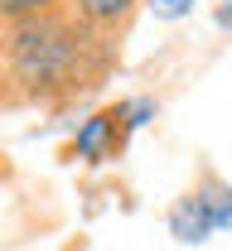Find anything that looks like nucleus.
Wrapping results in <instances>:
<instances>
[{
	"label": "nucleus",
	"mask_w": 232,
	"mask_h": 251,
	"mask_svg": "<svg viewBox=\"0 0 232 251\" xmlns=\"http://www.w3.org/2000/svg\"><path fill=\"white\" fill-rule=\"evenodd\" d=\"M150 116H155V101H145V97H135V101H116V106H102V111H92L87 121L77 126L68 155L82 159V164H106V159H116L121 150H126V135L140 130Z\"/></svg>",
	"instance_id": "obj_2"
},
{
	"label": "nucleus",
	"mask_w": 232,
	"mask_h": 251,
	"mask_svg": "<svg viewBox=\"0 0 232 251\" xmlns=\"http://www.w3.org/2000/svg\"><path fill=\"white\" fill-rule=\"evenodd\" d=\"M218 25L232 29V0H218Z\"/></svg>",
	"instance_id": "obj_8"
},
{
	"label": "nucleus",
	"mask_w": 232,
	"mask_h": 251,
	"mask_svg": "<svg viewBox=\"0 0 232 251\" xmlns=\"http://www.w3.org/2000/svg\"><path fill=\"white\" fill-rule=\"evenodd\" d=\"M199 193L208 203V213H213V222H218V232H232V188L223 179H203Z\"/></svg>",
	"instance_id": "obj_5"
},
{
	"label": "nucleus",
	"mask_w": 232,
	"mask_h": 251,
	"mask_svg": "<svg viewBox=\"0 0 232 251\" xmlns=\"http://www.w3.org/2000/svg\"><path fill=\"white\" fill-rule=\"evenodd\" d=\"M169 232L179 237V242H208L213 232H218V222L208 213V203H203V193H184L174 208H169Z\"/></svg>",
	"instance_id": "obj_4"
},
{
	"label": "nucleus",
	"mask_w": 232,
	"mask_h": 251,
	"mask_svg": "<svg viewBox=\"0 0 232 251\" xmlns=\"http://www.w3.org/2000/svg\"><path fill=\"white\" fill-rule=\"evenodd\" d=\"M145 5H150L160 20H179V15H189V10H194V0H145Z\"/></svg>",
	"instance_id": "obj_7"
},
{
	"label": "nucleus",
	"mask_w": 232,
	"mask_h": 251,
	"mask_svg": "<svg viewBox=\"0 0 232 251\" xmlns=\"http://www.w3.org/2000/svg\"><path fill=\"white\" fill-rule=\"evenodd\" d=\"M140 5H145V0H58L63 15H73L82 29H92L97 39L116 44V49H121V39L131 34Z\"/></svg>",
	"instance_id": "obj_3"
},
{
	"label": "nucleus",
	"mask_w": 232,
	"mask_h": 251,
	"mask_svg": "<svg viewBox=\"0 0 232 251\" xmlns=\"http://www.w3.org/2000/svg\"><path fill=\"white\" fill-rule=\"evenodd\" d=\"M49 5H58V0H0V20L15 25V20H29V15L49 10Z\"/></svg>",
	"instance_id": "obj_6"
},
{
	"label": "nucleus",
	"mask_w": 232,
	"mask_h": 251,
	"mask_svg": "<svg viewBox=\"0 0 232 251\" xmlns=\"http://www.w3.org/2000/svg\"><path fill=\"white\" fill-rule=\"evenodd\" d=\"M121 49L82 29L58 5L0 29V87L10 111H68L116 73Z\"/></svg>",
	"instance_id": "obj_1"
}]
</instances>
